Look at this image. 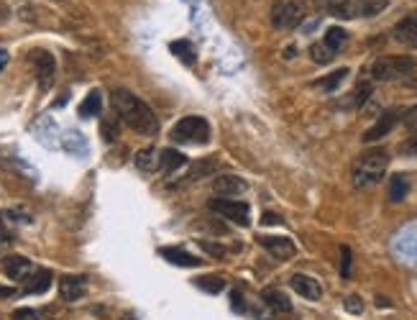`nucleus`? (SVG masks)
<instances>
[{
	"instance_id": "nucleus-27",
	"label": "nucleus",
	"mask_w": 417,
	"mask_h": 320,
	"mask_svg": "<svg viewBox=\"0 0 417 320\" xmlns=\"http://www.w3.org/2000/svg\"><path fill=\"white\" fill-rule=\"evenodd\" d=\"M389 0H356V13L361 15H376L387 8Z\"/></svg>"
},
{
	"instance_id": "nucleus-9",
	"label": "nucleus",
	"mask_w": 417,
	"mask_h": 320,
	"mask_svg": "<svg viewBox=\"0 0 417 320\" xmlns=\"http://www.w3.org/2000/svg\"><path fill=\"white\" fill-rule=\"evenodd\" d=\"M259 244L279 261H290L292 256L297 253V246H295V241L287 239V236H259Z\"/></svg>"
},
{
	"instance_id": "nucleus-26",
	"label": "nucleus",
	"mask_w": 417,
	"mask_h": 320,
	"mask_svg": "<svg viewBox=\"0 0 417 320\" xmlns=\"http://www.w3.org/2000/svg\"><path fill=\"white\" fill-rule=\"evenodd\" d=\"M171 52H174V57H177V60L185 62L187 67H192L195 60H197V57H195L192 44H190L187 39H179V41H174V44H171Z\"/></svg>"
},
{
	"instance_id": "nucleus-6",
	"label": "nucleus",
	"mask_w": 417,
	"mask_h": 320,
	"mask_svg": "<svg viewBox=\"0 0 417 320\" xmlns=\"http://www.w3.org/2000/svg\"><path fill=\"white\" fill-rule=\"evenodd\" d=\"M302 21V8L292 0H276L271 6V26L279 31H290Z\"/></svg>"
},
{
	"instance_id": "nucleus-39",
	"label": "nucleus",
	"mask_w": 417,
	"mask_h": 320,
	"mask_svg": "<svg viewBox=\"0 0 417 320\" xmlns=\"http://www.w3.org/2000/svg\"><path fill=\"white\" fill-rule=\"evenodd\" d=\"M231 300H233V310H243V302H241L239 292H231Z\"/></svg>"
},
{
	"instance_id": "nucleus-41",
	"label": "nucleus",
	"mask_w": 417,
	"mask_h": 320,
	"mask_svg": "<svg viewBox=\"0 0 417 320\" xmlns=\"http://www.w3.org/2000/svg\"><path fill=\"white\" fill-rule=\"evenodd\" d=\"M10 295H15L13 287H0V298H10Z\"/></svg>"
},
{
	"instance_id": "nucleus-7",
	"label": "nucleus",
	"mask_w": 417,
	"mask_h": 320,
	"mask_svg": "<svg viewBox=\"0 0 417 320\" xmlns=\"http://www.w3.org/2000/svg\"><path fill=\"white\" fill-rule=\"evenodd\" d=\"M400 118H402V111H387V113H381V118L374 123L369 131H366L364 136H361V141L364 144H374V141H381L384 136H389L392 134V128L400 123Z\"/></svg>"
},
{
	"instance_id": "nucleus-20",
	"label": "nucleus",
	"mask_w": 417,
	"mask_h": 320,
	"mask_svg": "<svg viewBox=\"0 0 417 320\" xmlns=\"http://www.w3.org/2000/svg\"><path fill=\"white\" fill-rule=\"evenodd\" d=\"M410 193V179L407 174H395V177L389 179V200L392 202H402Z\"/></svg>"
},
{
	"instance_id": "nucleus-5",
	"label": "nucleus",
	"mask_w": 417,
	"mask_h": 320,
	"mask_svg": "<svg viewBox=\"0 0 417 320\" xmlns=\"http://www.w3.org/2000/svg\"><path fill=\"white\" fill-rule=\"evenodd\" d=\"M210 210H213V213H218L220 218H225V221H231V223L243 225V228L251 223V210H248L246 202H241V200H231V197H215V200H210Z\"/></svg>"
},
{
	"instance_id": "nucleus-18",
	"label": "nucleus",
	"mask_w": 417,
	"mask_h": 320,
	"mask_svg": "<svg viewBox=\"0 0 417 320\" xmlns=\"http://www.w3.org/2000/svg\"><path fill=\"white\" fill-rule=\"evenodd\" d=\"M49 287H52V272H49V269H38V272H34V274L26 279L23 292H29V295H41V292H46Z\"/></svg>"
},
{
	"instance_id": "nucleus-36",
	"label": "nucleus",
	"mask_w": 417,
	"mask_h": 320,
	"mask_svg": "<svg viewBox=\"0 0 417 320\" xmlns=\"http://www.w3.org/2000/svg\"><path fill=\"white\" fill-rule=\"evenodd\" d=\"M10 231H8V225H6V218L0 216V246H6V244H10Z\"/></svg>"
},
{
	"instance_id": "nucleus-10",
	"label": "nucleus",
	"mask_w": 417,
	"mask_h": 320,
	"mask_svg": "<svg viewBox=\"0 0 417 320\" xmlns=\"http://www.w3.org/2000/svg\"><path fill=\"white\" fill-rule=\"evenodd\" d=\"M85 292H87V277L67 274V277H62L59 279L62 300H67V302H77V300L85 298Z\"/></svg>"
},
{
	"instance_id": "nucleus-38",
	"label": "nucleus",
	"mask_w": 417,
	"mask_h": 320,
	"mask_svg": "<svg viewBox=\"0 0 417 320\" xmlns=\"http://www.w3.org/2000/svg\"><path fill=\"white\" fill-rule=\"evenodd\" d=\"M264 223H269V225H276V223H282V218L276 216V213H264V218H261Z\"/></svg>"
},
{
	"instance_id": "nucleus-14",
	"label": "nucleus",
	"mask_w": 417,
	"mask_h": 320,
	"mask_svg": "<svg viewBox=\"0 0 417 320\" xmlns=\"http://www.w3.org/2000/svg\"><path fill=\"white\" fill-rule=\"evenodd\" d=\"M159 253H162V256H164L169 264H174V267L195 269V267H200V264H202V259H197V256H192V253L182 251V249H171V246H164V249H162Z\"/></svg>"
},
{
	"instance_id": "nucleus-37",
	"label": "nucleus",
	"mask_w": 417,
	"mask_h": 320,
	"mask_svg": "<svg viewBox=\"0 0 417 320\" xmlns=\"http://www.w3.org/2000/svg\"><path fill=\"white\" fill-rule=\"evenodd\" d=\"M402 85H407V88H415L417 90V62H415V67H412V72L407 77L402 80Z\"/></svg>"
},
{
	"instance_id": "nucleus-13",
	"label": "nucleus",
	"mask_w": 417,
	"mask_h": 320,
	"mask_svg": "<svg viewBox=\"0 0 417 320\" xmlns=\"http://www.w3.org/2000/svg\"><path fill=\"white\" fill-rule=\"evenodd\" d=\"M290 284H292V290L297 292L299 298L313 300V302H318V300L323 298L320 282H318V279H313V277H307V274H295V277L290 279Z\"/></svg>"
},
{
	"instance_id": "nucleus-25",
	"label": "nucleus",
	"mask_w": 417,
	"mask_h": 320,
	"mask_svg": "<svg viewBox=\"0 0 417 320\" xmlns=\"http://www.w3.org/2000/svg\"><path fill=\"white\" fill-rule=\"evenodd\" d=\"M346 41H348V34H346L343 29H338V26H333V29L325 31V39H323V44L328 46V49H330L333 54H335V52H341Z\"/></svg>"
},
{
	"instance_id": "nucleus-31",
	"label": "nucleus",
	"mask_w": 417,
	"mask_h": 320,
	"mask_svg": "<svg viewBox=\"0 0 417 320\" xmlns=\"http://www.w3.org/2000/svg\"><path fill=\"white\" fill-rule=\"evenodd\" d=\"M343 305H346V310H348V313H353V315L364 313V302H361V298H358V295H351V298H346V302H343Z\"/></svg>"
},
{
	"instance_id": "nucleus-23",
	"label": "nucleus",
	"mask_w": 417,
	"mask_h": 320,
	"mask_svg": "<svg viewBox=\"0 0 417 320\" xmlns=\"http://www.w3.org/2000/svg\"><path fill=\"white\" fill-rule=\"evenodd\" d=\"M351 72L346 67L343 69H335L333 75H328V77H323V80H318L315 82V88H320V90H325V92H335V90L341 88L343 85V80H346V77H348Z\"/></svg>"
},
{
	"instance_id": "nucleus-35",
	"label": "nucleus",
	"mask_w": 417,
	"mask_h": 320,
	"mask_svg": "<svg viewBox=\"0 0 417 320\" xmlns=\"http://www.w3.org/2000/svg\"><path fill=\"white\" fill-rule=\"evenodd\" d=\"M404 126L410 128L412 136H417V105H415V108H410L407 113H404Z\"/></svg>"
},
{
	"instance_id": "nucleus-30",
	"label": "nucleus",
	"mask_w": 417,
	"mask_h": 320,
	"mask_svg": "<svg viewBox=\"0 0 417 320\" xmlns=\"http://www.w3.org/2000/svg\"><path fill=\"white\" fill-rule=\"evenodd\" d=\"M369 95H372V85H369V82H358L356 97H353V103H356V105H364L366 100H369Z\"/></svg>"
},
{
	"instance_id": "nucleus-33",
	"label": "nucleus",
	"mask_w": 417,
	"mask_h": 320,
	"mask_svg": "<svg viewBox=\"0 0 417 320\" xmlns=\"http://www.w3.org/2000/svg\"><path fill=\"white\" fill-rule=\"evenodd\" d=\"M200 249L208 251L210 256H225V249L220 244H213V241H200Z\"/></svg>"
},
{
	"instance_id": "nucleus-22",
	"label": "nucleus",
	"mask_w": 417,
	"mask_h": 320,
	"mask_svg": "<svg viewBox=\"0 0 417 320\" xmlns=\"http://www.w3.org/2000/svg\"><path fill=\"white\" fill-rule=\"evenodd\" d=\"M100 108H103V95H100V90H92L80 103V118H92L100 113Z\"/></svg>"
},
{
	"instance_id": "nucleus-1",
	"label": "nucleus",
	"mask_w": 417,
	"mask_h": 320,
	"mask_svg": "<svg viewBox=\"0 0 417 320\" xmlns=\"http://www.w3.org/2000/svg\"><path fill=\"white\" fill-rule=\"evenodd\" d=\"M113 108L118 113V118L126 123L131 131L141 136H157L159 120L154 116V111L149 108V103H143L141 97L134 95L131 90L118 88L113 90Z\"/></svg>"
},
{
	"instance_id": "nucleus-16",
	"label": "nucleus",
	"mask_w": 417,
	"mask_h": 320,
	"mask_svg": "<svg viewBox=\"0 0 417 320\" xmlns=\"http://www.w3.org/2000/svg\"><path fill=\"white\" fill-rule=\"evenodd\" d=\"M187 164V157L182 151L177 149H164L159 151V169L164 172V174H174L177 169H182Z\"/></svg>"
},
{
	"instance_id": "nucleus-29",
	"label": "nucleus",
	"mask_w": 417,
	"mask_h": 320,
	"mask_svg": "<svg viewBox=\"0 0 417 320\" xmlns=\"http://www.w3.org/2000/svg\"><path fill=\"white\" fill-rule=\"evenodd\" d=\"M100 131H103V139L108 144H113L115 139H118V123L113 118H105L103 123H100Z\"/></svg>"
},
{
	"instance_id": "nucleus-34",
	"label": "nucleus",
	"mask_w": 417,
	"mask_h": 320,
	"mask_svg": "<svg viewBox=\"0 0 417 320\" xmlns=\"http://www.w3.org/2000/svg\"><path fill=\"white\" fill-rule=\"evenodd\" d=\"M10 318L13 320H38V313L36 310H31V307H18V310H13Z\"/></svg>"
},
{
	"instance_id": "nucleus-8",
	"label": "nucleus",
	"mask_w": 417,
	"mask_h": 320,
	"mask_svg": "<svg viewBox=\"0 0 417 320\" xmlns=\"http://www.w3.org/2000/svg\"><path fill=\"white\" fill-rule=\"evenodd\" d=\"M31 62H34V67H36V77H38V85H41V90L52 88L54 72H57L54 54L44 52V49H36V52H31Z\"/></svg>"
},
{
	"instance_id": "nucleus-4",
	"label": "nucleus",
	"mask_w": 417,
	"mask_h": 320,
	"mask_svg": "<svg viewBox=\"0 0 417 320\" xmlns=\"http://www.w3.org/2000/svg\"><path fill=\"white\" fill-rule=\"evenodd\" d=\"M412 57H379V60L372 64V80L376 82H402L404 77L410 75L412 67H415Z\"/></svg>"
},
{
	"instance_id": "nucleus-2",
	"label": "nucleus",
	"mask_w": 417,
	"mask_h": 320,
	"mask_svg": "<svg viewBox=\"0 0 417 320\" xmlns=\"http://www.w3.org/2000/svg\"><path fill=\"white\" fill-rule=\"evenodd\" d=\"M389 167V154L384 149H369L353 162L351 169V182L353 187L364 190V187H374L376 182H381L384 172Z\"/></svg>"
},
{
	"instance_id": "nucleus-11",
	"label": "nucleus",
	"mask_w": 417,
	"mask_h": 320,
	"mask_svg": "<svg viewBox=\"0 0 417 320\" xmlns=\"http://www.w3.org/2000/svg\"><path fill=\"white\" fill-rule=\"evenodd\" d=\"M3 272H6L10 279H15V282H26V279L34 274V264H31V259H26V256L13 253V256H6Z\"/></svg>"
},
{
	"instance_id": "nucleus-12",
	"label": "nucleus",
	"mask_w": 417,
	"mask_h": 320,
	"mask_svg": "<svg viewBox=\"0 0 417 320\" xmlns=\"http://www.w3.org/2000/svg\"><path fill=\"white\" fill-rule=\"evenodd\" d=\"M246 179L243 177H236V174H218L215 179H213V190H215V195H220V197H233V195H241L246 193Z\"/></svg>"
},
{
	"instance_id": "nucleus-43",
	"label": "nucleus",
	"mask_w": 417,
	"mask_h": 320,
	"mask_svg": "<svg viewBox=\"0 0 417 320\" xmlns=\"http://www.w3.org/2000/svg\"><path fill=\"white\" fill-rule=\"evenodd\" d=\"M415 49H417V41H415Z\"/></svg>"
},
{
	"instance_id": "nucleus-19",
	"label": "nucleus",
	"mask_w": 417,
	"mask_h": 320,
	"mask_svg": "<svg viewBox=\"0 0 417 320\" xmlns=\"http://www.w3.org/2000/svg\"><path fill=\"white\" fill-rule=\"evenodd\" d=\"M261 300H264L274 313H292V302L282 290H264Z\"/></svg>"
},
{
	"instance_id": "nucleus-24",
	"label": "nucleus",
	"mask_w": 417,
	"mask_h": 320,
	"mask_svg": "<svg viewBox=\"0 0 417 320\" xmlns=\"http://www.w3.org/2000/svg\"><path fill=\"white\" fill-rule=\"evenodd\" d=\"M195 284H197L202 292H208V295H218V292L225 290V279H223V277H215V274L197 277V279H195Z\"/></svg>"
},
{
	"instance_id": "nucleus-32",
	"label": "nucleus",
	"mask_w": 417,
	"mask_h": 320,
	"mask_svg": "<svg viewBox=\"0 0 417 320\" xmlns=\"http://www.w3.org/2000/svg\"><path fill=\"white\" fill-rule=\"evenodd\" d=\"M351 274V249L348 246H341V277Z\"/></svg>"
},
{
	"instance_id": "nucleus-21",
	"label": "nucleus",
	"mask_w": 417,
	"mask_h": 320,
	"mask_svg": "<svg viewBox=\"0 0 417 320\" xmlns=\"http://www.w3.org/2000/svg\"><path fill=\"white\" fill-rule=\"evenodd\" d=\"M134 164H136V167H139L141 172H154V169L159 167V154H157V149H154V146H146V149L136 151Z\"/></svg>"
},
{
	"instance_id": "nucleus-17",
	"label": "nucleus",
	"mask_w": 417,
	"mask_h": 320,
	"mask_svg": "<svg viewBox=\"0 0 417 320\" xmlns=\"http://www.w3.org/2000/svg\"><path fill=\"white\" fill-rule=\"evenodd\" d=\"M215 172H218V159L215 157H205V159H200L197 164H192V167H190L185 182H197V179H202V177H213Z\"/></svg>"
},
{
	"instance_id": "nucleus-15",
	"label": "nucleus",
	"mask_w": 417,
	"mask_h": 320,
	"mask_svg": "<svg viewBox=\"0 0 417 320\" xmlns=\"http://www.w3.org/2000/svg\"><path fill=\"white\" fill-rule=\"evenodd\" d=\"M395 39L400 41V44H410L415 46L417 41V13L407 15V18H402V21L395 26Z\"/></svg>"
},
{
	"instance_id": "nucleus-28",
	"label": "nucleus",
	"mask_w": 417,
	"mask_h": 320,
	"mask_svg": "<svg viewBox=\"0 0 417 320\" xmlns=\"http://www.w3.org/2000/svg\"><path fill=\"white\" fill-rule=\"evenodd\" d=\"M310 57H313V62H318V64H328V62H333L335 54L330 52L328 46H325V44L320 41V44H313V46H310Z\"/></svg>"
},
{
	"instance_id": "nucleus-3",
	"label": "nucleus",
	"mask_w": 417,
	"mask_h": 320,
	"mask_svg": "<svg viewBox=\"0 0 417 320\" xmlns=\"http://www.w3.org/2000/svg\"><path fill=\"white\" fill-rule=\"evenodd\" d=\"M171 139L177 144H208L210 141V123L202 116H187L171 126Z\"/></svg>"
},
{
	"instance_id": "nucleus-40",
	"label": "nucleus",
	"mask_w": 417,
	"mask_h": 320,
	"mask_svg": "<svg viewBox=\"0 0 417 320\" xmlns=\"http://www.w3.org/2000/svg\"><path fill=\"white\" fill-rule=\"evenodd\" d=\"M6 64H8V52L6 49H0V72L6 69Z\"/></svg>"
},
{
	"instance_id": "nucleus-42",
	"label": "nucleus",
	"mask_w": 417,
	"mask_h": 320,
	"mask_svg": "<svg viewBox=\"0 0 417 320\" xmlns=\"http://www.w3.org/2000/svg\"><path fill=\"white\" fill-rule=\"evenodd\" d=\"M120 320H139V318H134V315H123Z\"/></svg>"
}]
</instances>
